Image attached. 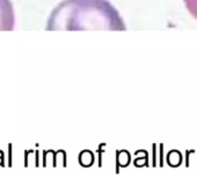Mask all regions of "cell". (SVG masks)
<instances>
[{
  "label": "cell",
  "instance_id": "1",
  "mask_svg": "<svg viewBox=\"0 0 197 178\" xmlns=\"http://www.w3.org/2000/svg\"><path fill=\"white\" fill-rule=\"evenodd\" d=\"M47 29L125 30L126 26L108 0H64L52 10Z\"/></svg>",
  "mask_w": 197,
  "mask_h": 178
},
{
  "label": "cell",
  "instance_id": "7",
  "mask_svg": "<svg viewBox=\"0 0 197 178\" xmlns=\"http://www.w3.org/2000/svg\"><path fill=\"white\" fill-rule=\"evenodd\" d=\"M57 161H58V164H59V165H63V167H64V165H66V163H65V156H64V153H63V151H59Z\"/></svg>",
  "mask_w": 197,
  "mask_h": 178
},
{
  "label": "cell",
  "instance_id": "4",
  "mask_svg": "<svg viewBox=\"0 0 197 178\" xmlns=\"http://www.w3.org/2000/svg\"><path fill=\"white\" fill-rule=\"evenodd\" d=\"M79 162L83 167H91L92 164L94 163V156L93 154L89 151V150H85L80 154L79 156Z\"/></svg>",
  "mask_w": 197,
  "mask_h": 178
},
{
  "label": "cell",
  "instance_id": "3",
  "mask_svg": "<svg viewBox=\"0 0 197 178\" xmlns=\"http://www.w3.org/2000/svg\"><path fill=\"white\" fill-rule=\"evenodd\" d=\"M167 163L170 167H178L182 163V156L176 150H172L167 155Z\"/></svg>",
  "mask_w": 197,
  "mask_h": 178
},
{
  "label": "cell",
  "instance_id": "5",
  "mask_svg": "<svg viewBox=\"0 0 197 178\" xmlns=\"http://www.w3.org/2000/svg\"><path fill=\"white\" fill-rule=\"evenodd\" d=\"M130 163V155L126 150H121L118 151L117 154V168L118 167H122V168H125L128 167Z\"/></svg>",
  "mask_w": 197,
  "mask_h": 178
},
{
  "label": "cell",
  "instance_id": "2",
  "mask_svg": "<svg viewBox=\"0 0 197 178\" xmlns=\"http://www.w3.org/2000/svg\"><path fill=\"white\" fill-rule=\"evenodd\" d=\"M15 14L10 0H0V30H13Z\"/></svg>",
  "mask_w": 197,
  "mask_h": 178
},
{
  "label": "cell",
  "instance_id": "6",
  "mask_svg": "<svg viewBox=\"0 0 197 178\" xmlns=\"http://www.w3.org/2000/svg\"><path fill=\"white\" fill-rule=\"evenodd\" d=\"M188 12L197 20V0H183Z\"/></svg>",
  "mask_w": 197,
  "mask_h": 178
}]
</instances>
